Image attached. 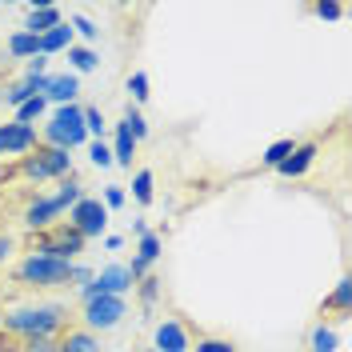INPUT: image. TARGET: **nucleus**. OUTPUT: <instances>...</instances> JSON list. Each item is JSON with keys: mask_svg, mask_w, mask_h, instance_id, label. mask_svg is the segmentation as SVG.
Returning <instances> with one entry per match:
<instances>
[{"mask_svg": "<svg viewBox=\"0 0 352 352\" xmlns=\"http://www.w3.org/2000/svg\"><path fill=\"white\" fill-rule=\"evenodd\" d=\"M68 320L65 305H32V308H12L0 316V329L12 332V336H56L60 324Z\"/></svg>", "mask_w": 352, "mask_h": 352, "instance_id": "nucleus-1", "label": "nucleus"}, {"mask_svg": "<svg viewBox=\"0 0 352 352\" xmlns=\"http://www.w3.org/2000/svg\"><path fill=\"white\" fill-rule=\"evenodd\" d=\"M41 144L48 148H85L88 132H85V109L80 104H60V109L48 116V124L41 132Z\"/></svg>", "mask_w": 352, "mask_h": 352, "instance_id": "nucleus-2", "label": "nucleus"}, {"mask_svg": "<svg viewBox=\"0 0 352 352\" xmlns=\"http://www.w3.org/2000/svg\"><path fill=\"white\" fill-rule=\"evenodd\" d=\"M68 276H72V261H56V256H36V252H28V256L16 264V280H21V285H32V288L68 285Z\"/></svg>", "mask_w": 352, "mask_h": 352, "instance_id": "nucleus-3", "label": "nucleus"}, {"mask_svg": "<svg viewBox=\"0 0 352 352\" xmlns=\"http://www.w3.org/2000/svg\"><path fill=\"white\" fill-rule=\"evenodd\" d=\"M85 236L76 232V228H68V224H52V228H44L36 232V241H32V252L36 256H56V261H72L76 252H85Z\"/></svg>", "mask_w": 352, "mask_h": 352, "instance_id": "nucleus-4", "label": "nucleus"}, {"mask_svg": "<svg viewBox=\"0 0 352 352\" xmlns=\"http://www.w3.org/2000/svg\"><path fill=\"white\" fill-rule=\"evenodd\" d=\"M124 316H129V300L124 296H96V300H85L80 329H88L92 336L96 332H112Z\"/></svg>", "mask_w": 352, "mask_h": 352, "instance_id": "nucleus-5", "label": "nucleus"}, {"mask_svg": "<svg viewBox=\"0 0 352 352\" xmlns=\"http://www.w3.org/2000/svg\"><path fill=\"white\" fill-rule=\"evenodd\" d=\"M28 180H60V176H72V153L68 148H48V144H36V156H24V168Z\"/></svg>", "mask_w": 352, "mask_h": 352, "instance_id": "nucleus-6", "label": "nucleus"}, {"mask_svg": "<svg viewBox=\"0 0 352 352\" xmlns=\"http://www.w3.org/2000/svg\"><path fill=\"white\" fill-rule=\"evenodd\" d=\"M132 276L124 264H109V268H100L85 288H76L80 292V300H96V296H129L132 292Z\"/></svg>", "mask_w": 352, "mask_h": 352, "instance_id": "nucleus-7", "label": "nucleus"}, {"mask_svg": "<svg viewBox=\"0 0 352 352\" xmlns=\"http://www.w3.org/2000/svg\"><path fill=\"white\" fill-rule=\"evenodd\" d=\"M68 228H76L80 236H100L109 228V208L100 204V197H80L68 208Z\"/></svg>", "mask_w": 352, "mask_h": 352, "instance_id": "nucleus-8", "label": "nucleus"}, {"mask_svg": "<svg viewBox=\"0 0 352 352\" xmlns=\"http://www.w3.org/2000/svg\"><path fill=\"white\" fill-rule=\"evenodd\" d=\"M36 144H41V132L32 129V124H16V120L0 124V156H21V153H32Z\"/></svg>", "mask_w": 352, "mask_h": 352, "instance_id": "nucleus-9", "label": "nucleus"}, {"mask_svg": "<svg viewBox=\"0 0 352 352\" xmlns=\"http://www.w3.org/2000/svg\"><path fill=\"white\" fill-rule=\"evenodd\" d=\"M65 212V204L60 197H36L28 208H24V228H32V232H44V228H52L56 217Z\"/></svg>", "mask_w": 352, "mask_h": 352, "instance_id": "nucleus-10", "label": "nucleus"}, {"mask_svg": "<svg viewBox=\"0 0 352 352\" xmlns=\"http://www.w3.org/2000/svg\"><path fill=\"white\" fill-rule=\"evenodd\" d=\"M153 349L156 352H188L192 349V336L180 320H160L153 332Z\"/></svg>", "mask_w": 352, "mask_h": 352, "instance_id": "nucleus-11", "label": "nucleus"}, {"mask_svg": "<svg viewBox=\"0 0 352 352\" xmlns=\"http://www.w3.org/2000/svg\"><path fill=\"white\" fill-rule=\"evenodd\" d=\"M316 156H320V144H316V140H308V144H296V148H292V156H288V160L280 164V168H276V173L288 176V180H296V176H305L308 168L316 164Z\"/></svg>", "mask_w": 352, "mask_h": 352, "instance_id": "nucleus-12", "label": "nucleus"}, {"mask_svg": "<svg viewBox=\"0 0 352 352\" xmlns=\"http://www.w3.org/2000/svg\"><path fill=\"white\" fill-rule=\"evenodd\" d=\"M76 92H80V76L60 72V76H48L44 100H48V104H76Z\"/></svg>", "mask_w": 352, "mask_h": 352, "instance_id": "nucleus-13", "label": "nucleus"}, {"mask_svg": "<svg viewBox=\"0 0 352 352\" xmlns=\"http://www.w3.org/2000/svg\"><path fill=\"white\" fill-rule=\"evenodd\" d=\"M56 24H65L60 8H56V4H36V8L28 12V21H24V32H28V36H44V32H52Z\"/></svg>", "mask_w": 352, "mask_h": 352, "instance_id": "nucleus-14", "label": "nucleus"}, {"mask_svg": "<svg viewBox=\"0 0 352 352\" xmlns=\"http://www.w3.org/2000/svg\"><path fill=\"white\" fill-rule=\"evenodd\" d=\"M56 352H100V340L88 329H68L60 340H56Z\"/></svg>", "mask_w": 352, "mask_h": 352, "instance_id": "nucleus-15", "label": "nucleus"}, {"mask_svg": "<svg viewBox=\"0 0 352 352\" xmlns=\"http://www.w3.org/2000/svg\"><path fill=\"white\" fill-rule=\"evenodd\" d=\"M160 256H164V236H160V232H144V236H136V256H132V261H140L144 268H153Z\"/></svg>", "mask_w": 352, "mask_h": 352, "instance_id": "nucleus-16", "label": "nucleus"}, {"mask_svg": "<svg viewBox=\"0 0 352 352\" xmlns=\"http://www.w3.org/2000/svg\"><path fill=\"white\" fill-rule=\"evenodd\" d=\"M36 44H41V56H56V52H68V48H72V28H68V24H56L52 32L36 36Z\"/></svg>", "mask_w": 352, "mask_h": 352, "instance_id": "nucleus-17", "label": "nucleus"}, {"mask_svg": "<svg viewBox=\"0 0 352 352\" xmlns=\"http://www.w3.org/2000/svg\"><path fill=\"white\" fill-rule=\"evenodd\" d=\"M68 65H72V76L92 72V68H100V52L88 48V44H72V48H68Z\"/></svg>", "mask_w": 352, "mask_h": 352, "instance_id": "nucleus-18", "label": "nucleus"}, {"mask_svg": "<svg viewBox=\"0 0 352 352\" xmlns=\"http://www.w3.org/2000/svg\"><path fill=\"white\" fill-rule=\"evenodd\" d=\"M132 156H136V140L124 132V124H116V136H112V164L132 168Z\"/></svg>", "mask_w": 352, "mask_h": 352, "instance_id": "nucleus-19", "label": "nucleus"}, {"mask_svg": "<svg viewBox=\"0 0 352 352\" xmlns=\"http://www.w3.org/2000/svg\"><path fill=\"white\" fill-rule=\"evenodd\" d=\"M8 56H16V60H32V56H41V44H36V36H28V32H12L8 36Z\"/></svg>", "mask_w": 352, "mask_h": 352, "instance_id": "nucleus-20", "label": "nucleus"}, {"mask_svg": "<svg viewBox=\"0 0 352 352\" xmlns=\"http://www.w3.org/2000/svg\"><path fill=\"white\" fill-rule=\"evenodd\" d=\"M292 148H296V140H292V136H285V140H276V144H268V148H264L261 164H264V168H280L288 156H292Z\"/></svg>", "mask_w": 352, "mask_h": 352, "instance_id": "nucleus-21", "label": "nucleus"}, {"mask_svg": "<svg viewBox=\"0 0 352 352\" xmlns=\"http://www.w3.org/2000/svg\"><path fill=\"white\" fill-rule=\"evenodd\" d=\"M132 197H136V204H153V197H156V176L148 173V168H140V173L132 176Z\"/></svg>", "mask_w": 352, "mask_h": 352, "instance_id": "nucleus-22", "label": "nucleus"}, {"mask_svg": "<svg viewBox=\"0 0 352 352\" xmlns=\"http://www.w3.org/2000/svg\"><path fill=\"white\" fill-rule=\"evenodd\" d=\"M120 124H124V132H129L136 144H140V140L148 136V120H144V112L132 109V104H129V112H124V120H120Z\"/></svg>", "mask_w": 352, "mask_h": 352, "instance_id": "nucleus-23", "label": "nucleus"}, {"mask_svg": "<svg viewBox=\"0 0 352 352\" xmlns=\"http://www.w3.org/2000/svg\"><path fill=\"white\" fill-rule=\"evenodd\" d=\"M349 296H352V280L344 276L340 285L332 288V296H329V300H324L320 308H324V312H349Z\"/></svg>", "mask_w": 352, "mask_h": 352, "instance_id": "nucleus-24", "label": "nucleus"}, {"mask_svg": "<svg viewBox=\"0 0 352 352\" xmlns=\"http://www.w3.org/2000/svg\"><path fill=\"white\" fill-rule=\"evenodd\" d=\"M160 288H164V280H160V276H153V272H148L144 280H136V292H140V305H144V308H153L156 300H160Z\"/></svg>", "mask_w": 352, "mask_h": 352, "instance_id": "nucleus-25", "label": "nucleus"}, {"mask_svg": "<svg viewBox=\"0 0 352 352\" xmlns=\"http://www.w3.org/2000/svg\"><path fill=\"white\" fill-rule=\"evenodd\" d=\"M44 112H48V100H44V96H36V100H28V104H21V109H16V124H36Z\"/></svg>", "mask_w": 352, "mask_h": 352, "instance_id": "nucleus-26", "label": "nucleus"}, {"mask_svg": "<svg viewBox=\"0 0 352 352\" xmlns=\"http://www.w3.org/2000/svg\"><path fill=\"white\" fill-rule=\"evenodd\" d=\"M56 197H60V204H65V208H72L76 200L85 197V184H80L76 176H60V192H56Z\"/></svg>", "mask_w": 352, "mask_h": 352, "instance_id": "nucleus-27", "label": "nucleus"}, {"mask_svg": "<svg viewBox=\"0 0 352 352\" xmlns=\"http://www.w3.org/2000/svg\"><path fill=\"white\" fill-rule=\"evenodd\" d=\"M312 352H336V332L329 324H316L312 329Z\"/></svg>", "mask_w": 352, "mask_h": 352, "instance_id": "nucleus-28", "label": "nucleus"}, {"mask_svg": "<svg viewBox=\"0 0 352 352\" xmlns=\"http://www.w3.org/2000/svg\"><path fill=\"white\" fill-rule=\"evenodd\" d=\"M88 160H92L96 168H112V148L104 140H88Z\"/></svg>", "mask_w": 352, "mask_h": 352, "instance_id": "nucleus-29", "label": "nucleus"}, {"mask_svg": "<svg viewBox=\"0 0 352 352\" xmlns=\"http://www.w3.org/2000/svg\"><path fill=\"white\" fill-rule=\"evenodd\" d=\"M188 352H241V349H236L232 340H217V336H200V340H197V344H192Z\"/></svg>", "mask_w": 352, "mask_h": 352, "instance_id": "nucleus-30", "label": "nucleus"}, {"mask_svg": "<svg viewBox=\"0 0 352 352\" xmlns=\"http://www.w3.org/2000/svg\"><path fill=\"white\" fill-rule=\"evenodd\" d=\"M104 116H100V109H85V132L92 136V140H104Z\"/></svg>", "mask_w": 352, "mask_h": 352, "instance_id": "nucleus-31", "label": "nucleus"}, {"mask_svg": "<svg viewBox=\"0 0 352 352\" xmlns=\"http://www.w3.org/2000/svg\"><path fill=\"white\" fill-rule=\"evenodd\" d=\"M129 92H132V100H136V104H144V100H148V72H140V68H136V72L129 76Z\"/></svg>", "mask_w": 352, "mask_h": 352, "instance_id": "nucleus-32", "label": "nucleus"}, {"mask_svg": "<svg viewBox=\"0 0 352 352\" xmlns=\"http://www.w3.org/2000/svg\"><path fill=\"white\" fill-rule=\"evenodd\" d=\"M68 28H72V32H80L85 41H96V36H100V28L88 21V16H72V21H68Z\"/></svg>", "mask_w": 352, "mask_h": 352, "instance_id": "nucleus-33", "label": "nucleus"}, {"mask_svg": "<svg viewBox=\"0 0 352 352\" xmlns=\"http://www.w3.org/2000/svg\"><path fill=\"white\" fill-rule=\"evenodd\" d=\"M21 352H56V336H28Z\"/></svg>", "mask_w": 352, "mask_h": 352, "instance_id": "nucleus-34", "label": "nucleus"}, {"mask_svg": "<svg viewBox=\"0 0 352 352\" xmlns=\"http://www.w3.org/2000/svg\"><path fill=\"white\" fill-rule=\"evenodd\" d=\"M124 200H129V192H124L120 184H109V188H104V197H100V204H104V208L112 212V208H120Z\"/></svg>", "mask_w": 352, "mask_h": 352, "instance_id": "nucleus-35", "label": "nucleus"}, {"mask_svg": "<svg viewBox=\"0 0 352 352\" xmlns=\"http://www.w3.org/2000/svg\"><path fill=\"white\" fill-rule=\"evenodd\" d=\"M92 276H96V272H92V268H88V264H72V276H68V285L85 288L88 280H92Z\"/></svg>", "mask_w": 352, "mask_h": 352, "instance_id": "nucleus-36", "label": "nucleus"}, {"mask_svg": "<svg viewBox=\"0 0 352 352\" xmlns=\"http://www.w3.org/2000/svg\"><path fill=\"white\" fill-rule=\"evenodd\" d=\"M312 12H316L320 21H340V16H344V8H340V4H316Z\"/></svg>", "mask_w": 352, "mask_h": 352, "instance_id": "nucleus-37", "label": "nucleus"}, {"mask_svg": "<svg viewBox=\"0 0 352 352\" xmlns=\"http://www.w3.org/2000/svg\"><path fill=\"white\" fill-rule=\"evenodd\" d=\"M12 248H16V244H12V236H4V232H0V264L12 261Z\"/></svg>", "mask_w": 352, "mask_h": 352, "instance_id": "nucleus-38", "label": "nucleus"}, {"mask_svg": "<svg viewBox=\"0 0 352 352\" xmlns=\"http://www.w3.org/2000/svg\"><path fill=\"white\" fill-rule=\"evenodd\" d=\"M120 244H124L120 236H104V248H109V252H120Z\"/></svg>", "mask_w": 352, "mask_h": 352, "instance_id": "nucleus-39", "label": "nucleus"}, {"mask_svg": "<svg viewBox=\"0 0 352 352\" xmlns=\"http://www.w3.org/2000/svg\"><path fill=\"white\" fill-rule=\"evenodd\" d=\"M144 352H156V349H144Z\"/></svg>", "mask_w": 352, "mask_h": 352, "instance_id": "nucleus-40", "label": "nucleus"}]
</instances>
